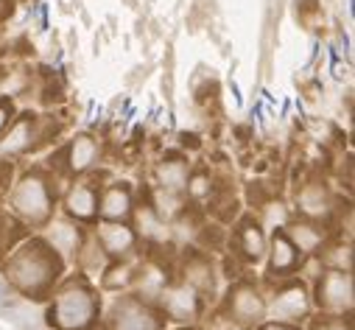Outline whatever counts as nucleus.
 Here are the masks:
<instances>
[{"label":"nucleus","mask_w":355,"mask_h":330,"mask_svg":"<svg viewBox=\"0 0 355 330\" xmlns=\"http://www.w3.org/2000/svg\"><path fill=\"white\" fill-rule=\"evenodd\" d=\"M96 319V299L87 288H67L59 294L51 322L59 330H87Z\"/></svg>","instance_id":"f257e3e1"},{"label":"nucleus","mask_w":355,"mask_h":330,"mask_svg":"<svg viewBox=\"0 0 355 330\" xmlns=\"http://www.w3.org/2000/svg\"><path fill=\"white\" fill-rule=\"evenodd\" d=\"M56 263H51V258L45 255V250L40 243H34V246H28V250H23V255H17L15 258V263H12V277H15V283L23 288V291H31V294H37V291H42L53 277H56Z\"/></svg>","instance_id":"f03ea898"},{"label":"nucleus","mask_w":355,"mask_h":330,"mask_svg":"<svg viewBox=\"0 0 355 330\" xmlns=\"http://www.w3.org/2000/svg\"><path fill=\"white\" fill-rule=\"evenodd\" d=\"M15 210L28 221H45L51 213V191L48 182L40 177H26L15 191Z\"/></svg>","instance_id":"7ed1b4c3"},{"label":"nucleus","mask_w":355,"mask_h":330,"mask_svg":"<svg viewBox=\"0 0 355 330\" xmlns=\"http://www.w3.org/2000/svg\"><path fill=\"white\" fill-rule=\"evenodd\" d=\"M157 327H159L157 316L135 299L115 308V330H157Z\"/></svg>","instance_id":"20e7f679"},{"label":"nucleus","mask_w":355,"mask_h":330,"mask_svg":"<svg viewBox=\"0 0 355 330\" xmlns=\"http://www.w3.org/2000/svg\"><path fill=\"white\" fill-rule=\"evenodd\" d=\"M67 210L76 216V218H93L96 210H98V196L90 185H76L70 193H67Z\"/></svg>","instance_id":"39448f33"},{"label":"nucleus","mask_w":355,"mask_h":330,"mask_svg":"<svg viewBox=\"0 0 355 330\" xmlns=\"http://www.w3.org/2000/svg\"><path fill=\"white\" fill-rule=\"evenodd\" d=\"M96 157H98V143L93 137L81 134L70 143V168L73 171H87L96 162Z\"/></svg>","instance_id":"423d86ee"},{"label":"nucleus","mask_w":355,"mask_h":330,"mask_svg":"<svg viewBox=\"0 0 355 330\" xmlns=\"http://www.w3.org/2000/svg\"><path fill=\"white\" fill-rule=\"evenodd\" d=\"M319 294H322L319 299H322L324 305H336V308L349 305V277H344V275H330V277L322 283Z\"/></svg>","instance_id":"0eeeda50"},{"label":"nucleus","mask_w":355,"mask_h":330,"mask_svg":"<svg viewBox=\"0 0 355 330\" xmlns=\"http://www.w3.org/2000/svg\"><path fill=\"white\" fill-rule=\"evenodd\" d=\"M129 207H132V196H129L126 188L115 185V188H110V191L104 193L101 213H104L107 218H123V216L129 213Z\"/></svg>","instance_id":"6e6552de"},{"label":"nucleus","mask_w":355,"mask_h":330,"mask_svg":"<svg viewBox=\"0 0 355 330\" xmlns=\"http://www.w3.org/2000/svg\"><path fill=\"white\" fill-rule=\"evenodd\" d=\"M159 182L168 191H182L188 185V165L182 159H168L159 165Z\"/></svg>","instance_id":"1a4fd4ad"},{"label":"nucleus","mask_w":355,"mask_h":330,"mask_svg":"<svg viewBox=\"0 0 355 330\" xmlns=\"http://www.w3.org/2000/svg\"><path fill=\"white\" fill-rule=\"evenodd\" d=\"M28 143H31V123H28V121H20V123H15V129L6 134V140L0 143V151H3V154H17V151L28 148Z\"/></svg>","instance_id":"9d476101"},{"label":"nucleus","mask_w":355,"mask_h":330,"mask_svg":"<svg viewBox=\"0 0 355 330\" xmlns=\"http://www.w3.org/2000/svg\"><path fill=\"white\" fill-rule=\"evenodd\" d=\"M275 313L283 316V319H294V316L305 313V294H302V288H294V291L283 294L275 302Z\"/></svg>","instance_id":"9b49d317"},{"label":"nucleus","mask_w":355,"mask_h":330,"mask_svg":"<svg viewBox=\"0 0 355 330\" xmlns=\"http://www.w3.org/2000/svg\"><path fill=\"white\" fill-rule=\"evenodd\" d=\"M294 263H297V246L286 235H277L275 238V263H272V269L275 272H286Z\"/></svg>","instance_id":"f8f14e48"},{"label":"nucleus","mask_w":355,"mask_h":330,"mask_svg":"<svg viewBox=\"0 0 355 330\" xmlns=\"http://www.w3.org/2000/svg\"><path fill=\"white\" fill-rule=\"evenodd\" d=\"M101 238H104V246L110 252H123V250H129L132 246V232L126 229V227H104V232H101Z\"/></svg>","instance_id":"ddd939ff"},{"label":"nucleus","mask_w":355,"mask_h":330,"mask_svg":"<svg viewBox=\"0 0 355 330\" xmlns=\"http://www.w3.org/2000/svg\"><path fill=\"white\" fill-rule=\"evenodd\" d=\"M235 313L241 319H254L260 313V302H257V294H252L249 288H241V294L235 297Z\"/></svg>","instance_id":"4468645a"},{"label":"nucleus","mask_w":355,"mask_h":330,"mask_svg":"<svg viewBox=\"0 0 355 330\" xmlns=\"http://www.w3.org/2000/svg\"><path fill=\"white\" fill-rule=\"evenodd\" d=\"M243 252L252 255V258H257L263 252V238H260L257 227H252V224L243 227Z\"/></svg>","instance_id":"2eb2a0df"},{"label":"nucleus","mask_w":355,"mask_h":330,"mask_svg":"<svg viewBox=\"0 0 355 330\" xmlns=\"http://www.w3.org/2000/svg\"><path fill=\"white\" fill-rule=\"evenodd\" d=\"M53 243L62 246V250H73V246L78 243V232L70 229V227H64V224H59V227L53 229Z\"/></svg>","instance_id":"dca6fc26"},{"label":"nucleus","mask_w":355,"mask_h":330,"mask_svg":"<svg viewBox=\"0 0 355 330\" xmlns=\"http://www.w3.org/2000/svg\"><path fill=\"white\" fill-rule=\"evenodd\" d=\"M9 118H12V104L9 101H0V129L9 123Z\"/></svg>","instance_id":"f3484780"},{"label":"nucleus","mask_w":355,"mask_h":330,"mask_svg":"<svg viewBox=\"0 0 355 330\" xmlns=\"http://www.w3.org/2000/svg\"><path fill=\"white\" fill-rule=\"evenodd\" d=\"M319 330H344L341 324H324V327H319Z\"/></svg>","instance_id":"a211bd4d"},{"label":"nucleus","mask_w":355,"mask_h":330,"mask_svg":"<svg viewBox=\"0 0 355 330\" xmlns=\"http://www.w3.org/2000/svg\"><path fill=\"white\" fill-rule=\"evenodd\" d=\"M3 299H6V286L0 283V302H3Z\"/></svg>","instance_id":"6ab92c4d"},{"label":"nucleus","mask_w":355,"mask_h":330,"mask_svg":"<svg viewBox=\"0 0 355 330\" xmlns=\"http://www.w3.org/2000/svg\"><path fill=\"white\" fill-rule=\"evenodd\" d=\"M266 330H288V327H283V324H269Z\"/></svg>","instance_id":"aec40b11"}]
</instances>
